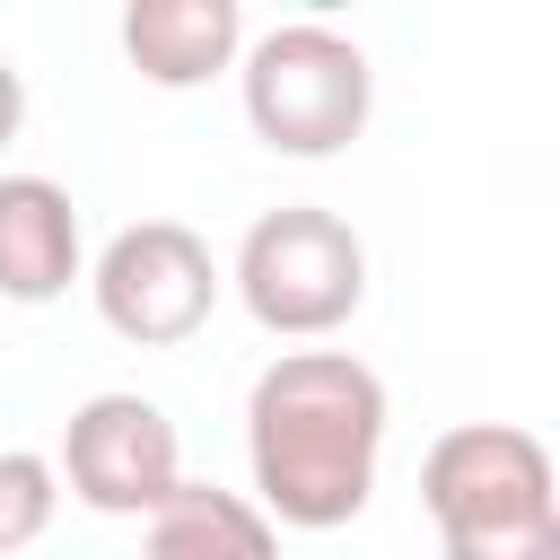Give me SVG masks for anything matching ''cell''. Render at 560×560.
<instances>
[{
  "instance_id": "cell-10",
  "label": "cell",
  "mask_w": 560,
  "mask_h": 560,
  "mask_svg": "<svg viewBox=\"0 0 560 560\" xmlns=\"http://www.w3.org/2000/svg\"><path fill=\"white\" fill-rule=\"evenodd\" d=\"M52 508H61L52 455H35V446H0V560L26 551V542H44Z\"/></svg>"
},
{
  "instance_id": "cell-9",
  "label": "cell",
  "mask_w": 560,
  "mask_h": 560,
  "mask_svg": "<svg viewBox=\"0 0 560 560\" xmlns=\"http://www.w3.org/2000/svg\"><path fill=\"white\" fill-rule=\"evenodd\" d=\"M140 560H280V525L219 481H175L158 516H140Z\"/></svg>"
},
{
  "instance_id": "cell-5",
  "label": "cell",
  "mask_w": 560,
  "mask_h": 560,
  "mask_svg": "<svg viewBox=\"0 0 560 560\" xmlns=\"http://www.w3.org/2000/svg\"><path fill=\"white\" fill-rule=\"evenodd\" d=\"M219 289H228V271H219V254H210L184 219H131V228H114L105 254L88 262V298H96L105 332L131 341V350H175V341H192V332L210 324Z\"/></svg>"
},
{
  "instance_id": "cell-3",
  "label": "cell",
  "mask_w": 560,
  "mask_h": 560,
  "mask_svg": "<svg viewBox=\"0 0 560 560\" xmlns=\"http://www.w3.org/2000/svg\"><path fill=\"white\" fill-rule=\"evenodd\" d=\"M236 96L271 158H341L376 114V70L341 26L298 18L236 52Z\"/></svg>"
},
{
  "instance_id": "cell-8",
  "label": "cell",
  "mask_w": 560,
  "mask_h": 560,
  "mask_svg": "<svg viewBox=\"0 0 560 560\" xmlns=\"http://www.w3.org/2000/svg\"><path fill=\"white\" fill-rule=\"evenodd\" d=\"M245 52V9L236 0H131L122 9V61L149 88H201L236 70Z\"/></svg>"
},
{
  "instance_id": "cell-4",
  "label": "cell",
  "mask_w": 560,
  "mask_h": 560,
  "mask_svg": "<svg viewBox=\"0 0 560 560\" xmlns=\"http://www.w3.org/2000/svg\"><path fill=\"white\" fill-rule=\"evenodd\" d=\"M228 289L271 341H332L368 306V245H359V228L341 210L280 201V210H262L245 228Z\"/></svg>"
},
{
  "instance_id": "cell-11",
  "label": "cell",
  "mask_w": 560,
  "mask_h": 560,
  "mask_svg": "<svg viewBox=\"0 0 560 560\" xmlns=\"http://www.w3.org/2000/svg\"><path fill=\"white\" fill-rule=\"evenodd\" d=\"M18 122H26V79L9 70V52H0V149L18 140Z\"/></svg>"
},
{
  "instance_id": "cell-6",
  "label": "cell",
  "mask_w": 560,
  "mask_h": 560,
  "mask_svg": "<svg viewBox=\"0 0 560 560\" xmlns=\"http://www.w3.org/2000/svg\"><path fill=\"white\" fill-rule=\"evenodd\" d=\"M52 481L96 516H158L166 490L184 481V438H175L166 402L131 394V385H105L61 420Z\"/></svg>"
},
{
  "instance_id": "cell-1",
  "label": "cell",
  "mask_w": 560,
  "mask_h": 560,
  "mask_svg": "<svg viewBox=\"0 0 560 560\" xmlns=\"http://www.w3.org/2000/svg\"><path fill=\"white\" fill-rule=\"evenodd\" d=\"M385 464V376L359 350H280L245 394L254 508L289 534L368 516Z\"/></svg>"
},
{
  "instance_id": "cell-2",
  "label": "cell",
  "mask_w": 560,
  "mask_h": 560,
  "mask_svg": "<svg viewBox=\"0 0 560 560\" xmlns=\"http://www.w3.org/2000/svg\"><path fill=\"white\" fill-rule=\"evenodd\" d=\"M420 508L446 560H560L551 446L516 420H455L420 455Z\"/></svg>"
},
{
  "instance_id": "cell-7",
  "label": "cell",
  "mask_w": 560,
  "mask_h": 560,
  "mask_svg": "<svg viewBox=\"0 0 560 560\" xmlns=\"http://www.w3.org/2000/svg\"><path fill=\"white\" fill-rule=\"evenodd\" d=\"M70 280H88L79 201L52 175H0V298L9 306H52Z\"/></svg>"
}]
</instances>
